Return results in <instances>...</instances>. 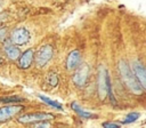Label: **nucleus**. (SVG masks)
<instances>
[{
    "instance_id": "1",
    "label": "nucleus",
    "mask_w": 146,
    "mask_h": 128,
    "mask_svg": "<svg viewBox=\"0 0 146 128\" xmlns=\"http://www.w3.org/2000/svg\"><path fill=\"white\" fill-rule=\"evenodd\" d=\"M119 71L121 74V78L127 86V88L135 95H141L143 94V87L140 82L138 81L137 77L135 75L132 69L129 66L128 62L124 59H121L119 62Z\"/></svg>"
},
{
    "instance_id": "2",
    "label": "nucleus",
    "mask_w": 146,
    "mask_h": 128,
    "mask_svg": "<svg viewBox=\"0 0 146 128\" xmlns=\"http://www.w3.org/2000/svg\"><path fill=\"white\" fill-rule=\"evenodd\" d=\"M97 87H98V96L102 101H104L108 95V89L111 88V79L108 75V71L105 66L99 67Z\"/></svg>"
},
{
    "instance_id": "3",
    "label": "nucleus",
    "mask_w": 146,
    "mask_h": 128,
    "mask_svg": "<svg viewBox=\"0 0 146 128\" xmlns=\"http://www.w3.org/2000/svg\"><path fill=\"white\" fill-rule=\"evenodd\" d=\"M52 54H54V50H52V47L50 45H44L42 46L41 48H39V50L36 51V54L34 55V58H35V64L39 66V67H43L52 57Z\"/></svg>"
},
{
    "instance_id": "4",
    "label": "nucleus",
    "mask_w": 146,
    "mask_h": 128,
    "mask_svg": "<svg viewBox=\"0 0 146 128\" xmlns=\"http://www.w3.org/2000/svg\"><path fill=\"white\" fill-rule=\"evenodd\" d=\"M31 39V34L27 29L25 27H17L11 31L10 34V41L15 43L16 46H23L26 45Z\"/></svg>"
},
{
    "instance_id": "5",
    "label": "nucleus",
    "mask_w": 146,
    "mask_h": 128,
    "mask_svg": "<svg viewBox=\"0 0 146 128\" xmlns=\"http://www.w3.org/2000/svg\"><path fill=\"white\" fill-rule=\"evenodd\" d=\"M89 71H90V69H89V65H88V64H86V63L80 64V65L76 67L75 73L73 74V78H72L73 83H74L75 86H78V87L84 86L86 82H87L88 75H89Z\"/></svg>"
},
{
    "instance_id": "6",
    "label": "nucleus",
    "mask_w": 146,
    "mask_h": 128,
    "mask_svg": "<svg viewBox=\"0 0 146 128\" xmlns=\"http://www.w3.org/2000/svg\"><path fill=\"white\" fill-rule=\"evenodd\" d=\"M54 118L50 113H27L23 114L18 118V121L21 123H33V122H40V121H48Z\"/></svg>"
},
{
    "instance_id": "7",
    "label": "nucleus",
    "mask_w": 146,
    "mask_h": 128,
    "mask_svg": "<svg viewBox=\"0 0 146 128\" xmlns=\"http://www.w3.org/2000/svg\"><path fill=\"white\" fill-rule=\"evenodd\" d=\"M23 110L22 105H8L0 107V122L7 121Z\"/></svg>"
},
{
    "instance_id": "8",
    "label": "nucleus",
    "mask_w": 146,
    "mask_h": 128,
    "mask_svg": "<svg viewBox=\"0 0 146 128\" xmlns=\"http://www.w3.org/2000/svg\"><path fill=\"white\" fill-rule=\"evenodd\" d=\"M81 64V53L79 50H72L66 58V69L68 71L76 70V67Z\"/></svg>"
},
{
    "instance_id": "9",
    "label": "nucleus",
    "mask_w": 146,
    "mask_h": 128,
    "mask_svg": "<svg viewBox=\"0 0 146 128\" xmlns=\"http://www.w3.org/2000/svg\"><path fill=\"white\" fill-rule=\"evenodd\" d=\"M33 59H34V51H33V49H27L23 54H21V56L18 58V66L21 69H23V70L29 69L31 66Z\"/></svg>"
},
{
    "instance_id": "10",
    "label": "nucleus",
    "mask_w": 146,
    "mask_h": 128,
    "mask_svg": "<svg viewBox=\"0 0 146 128\" xmlns=\"http://www.w3.org/2000/svg\"><path fill=\"white\" fill-rule=\"evenodd\" d=\"M132 71L135 73V75L137 77L138 81L140 82L141 87L144 89H146V69L144 67V65L139 62H135L132 65Z\"/></svg>"
},
{
    "instance_id": "11",
    "label": "nucleus",
    "mask_w": 146,
    "mask_h": 128,
    "mask_svg": "<svg viewBox=\"0 0 146 128\" xmlns=\"http://www.w3.org/2000/svg\"><path fill=\"white\" fill-rule=\"evenodd\" d=\"M5 53L6 55L8 56V58L15 61V59H18L19 56H21V50L18 47L15 46V43H13L11 41H8L5 43Z\"/></svg>"
},
{
    "instance_id": "12",
    "label": "nucleus",
    "mask_w": 146,
    "mask_h": 128,
    "mask_svg": "<svg viewBox=\"0 0 146 128\" xmlns=\"http://www.w3.org/2000/svg\"><path fill=\"white\" fill-rule=\"evenodd\" d=\"M71 107L73 109V111L74 112H76L80 117H82L83 119H90V118H96V115L95 114H92V113H90V112H88V111H86L84 109H82L76 102H73L72 104H71Z\"/></svg>"
},
{
    "instance_id": "13",
    "label": "nucleus",
    "mask_w": 146,
    "mask_h": 128,
    "mask_svg": "<svg viewBox=\"0 0 146 128\" xmlns=\"http://www.w3.org/2000/svg\"><path fill=\"white\" fill-rule=\"evenodd\" d=\"M39 98H40L43 103H46L47 105H49V106H51V107H54V109H56V110H62V109H63V106H62L60 103H58V102H56V101H54V99H50V98L47 97V96L39 95Z\"/></svg>"
},
{
    "instance_id": "14",
    "label": "nucleus",
    "mask_w": 146,
    "mask_h": 128,
    "mask_svg": "<svg viewBox=\"0 0 146 128\" xmlns=\"http://www.w3.org/2000/svg\"><path fill=\"white\" fill-rule=\"evenodd\" d=\"M23 98L19 96H3L0 97V103H18L22 102Z\"/></svg>"
},
{
    "instance_id": "15",
    "label": "nucleus",
    "mask_w": 146,
    "mask_h": 128,
    "mask_svg": "<svg viewBox=\"0 0 146 128\" xmlns=\"http://www.w3.org/2000/svg\"><path fill=\"white\" fill-rule=\"evenodd\" d=\"M138 118H139V113H137V112H131V113H129V114L124 118V120H123L122 122H123V123H131V122H135Z\"/></svg>"
},
{
    "instance_id": "16",
    "label": "nucleus",
    "mask_w": 146,
    "mask_h": 128,
    "mask_svg": "<svg viewBox=\"0 0 146 128\" xmlns=\"http://www.w3.org/2000/svg\"><path fill=\"white\" fill-rule=\"evenodd\" d=\"M47 81H48V83H49L50 86H52V87L57 86V83H58V77H57V74H56L55 72H50V73L48 74Z\"/></svg>"
},
{
    "instance_id": "17",
    "label": "nucleus",
    "mask_w": 146,
    "mask_h": 128,
    "mask_svg": "<svg viewBox=\"0 0 146 128\" xmlns=\"http://www.w3.org/2000/svg\"><path fill=\"white\" fill-rule=\"evenodd\" d=\"M103 127H105V128H117V127H120V125L119 123H113V122H104L103 123Z\"/></svg>"
},
{
    "instance_id": "18",
    "label": "nucleus",
    "mask_w": 146,
    "mask_h": 128,
    "mask_svg": "<svg viewBox=\"0 0 146 128\" xmlns=\"http://www.w3.org/2000/svg\"><path fill=\"white\" fill-rule=\"evenodd\" d=\"M34 127H50V125L49 123H47L46 121H40V123H35V125H33Z\"/></svg>"
},
{
    "instance_id": "19",
    "label": "nucleus",
    "mask_w": 146,
    "mask_h": 128,
    "mask_svg": "<svg viewBox=\"0 0 146 128\" xmlns=\"http://www.w3.org/2000/svg\"><path fill=\"white\" fill-rule=\"evenodd\" d=\"M3 35H6V29H0V39L3 40Z\"/></svg>"
},
{
    "instance_id": "20",
    "label": "nucleus",
    "mask_w": 146,
    "mask_h": 128,
    "mask_svg": "<svg viewBox=\"0 0 146 128\" xmlns=\"http://www.w3.org/2000/svg\"><path fill=\"white\" fill-rule=\"evenodd\" d=\"M2 62V57H1V55H0V63Z\"/></svg>"
},
{
    "instance_id": "21",
    "label": "nucleus",
    "mask_w": 146,
    "mask_h": 128,
    "mask_svg": "<svg viewBox=\"0 0 146 128\" xmlns=\"http://www.w3.org/2000/svg\"><path fill=\"white\" fill-rule=\"evenodd\" d=\"M0 27H1V22H0Z\"/></svg>"
}]
</instances>
